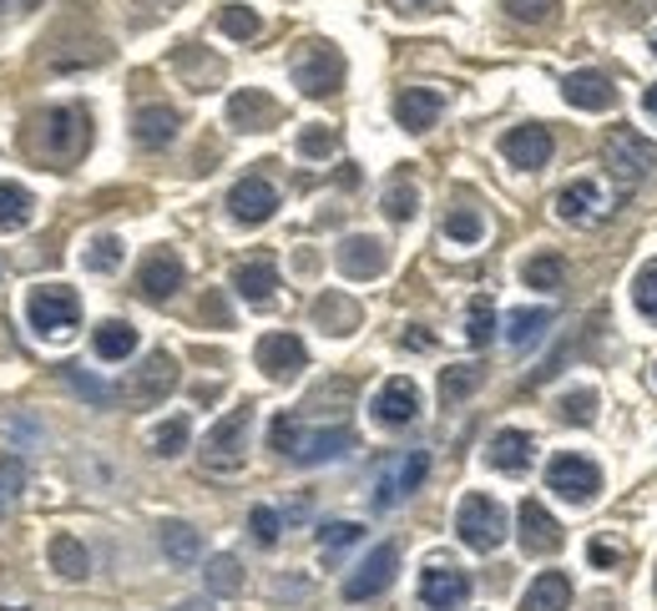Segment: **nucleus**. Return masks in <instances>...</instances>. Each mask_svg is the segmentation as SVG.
Instances as JSON below:
<instances>
[{"instance_id":"2f4dec72","label":"nucleus","mask_w":657,"mask_h":611,"mask_svg":"<svg viewBox=\"0 0 657 611\" xmlns=\"http://www.w3.org/2000/svg\"><path fill=\"white\" fill-rule=\"evenodd\" d=\"M547 329H551V309H511L506 313V344L511 349H531Z\"/></svg>"},{"instance_id":"473e14b6","label":"nucleus","mask_w":657,"mask_h":611,"mask_svg":"<svg viewBox=\"0 0 657 611\" xmlns=\"http://www.w3.org/2000/svg\"><path fill=\"white\" fill-rule=\"evenodd\" d=\"M521 278H526V288H537V293H557V288L566 283V264L557 253H537V258H526Z\"/></svg>"},{"instance_id":"c9c22d12","label":"nucleus","mask_w":657,"mask_h":611,"mask_svg":"<svg viewBox=\"0 0 657 611\" xmlns=\"http://www.w3.org/2000/svg\"><path fill=\"white\" fill-rule=\"evenodd\" d=\"M31 207H36V197H31L21 182H0V228H25V223H31Z\"/></svg>"},{"instance_id":"f8f14e48","label":"nucleus","mask_w":657,"mask_h":611,"mask_svg":"<svg viewBox=\"0 0 657 611\" xmlns=\"http://www.w3.org/2000/svg\"><path fill=\"white\" fill-rule=\"evenodd\" d=\"M253 360H258V369L268 374V379H294V374L309 364V349H304L299 334H284V329H274V334H263L258 349H253Z\"/></svg>"},{"instance_id":"052dcab7","label":"nucleus","mask_w":657,"mask_h":611,"mask_svg":"<svg viewBox=\"0 0 657 611\" xmlns=\"http://www.w3.org/2000/svg\"><path fill=\"white\" fill-rule=\"evenodd\" d=\"M6 611H21V607H6Z\"/></svg>"},{"instance_id":"412c9836","label":"nucleus","mask_w":657,"mask_h":611,"mask_svg":"<svg viewBox=\"0 0 657 611\" xmlns=\"http://www.w3.org/2000/svg\"><path fill=\"white\" fill-rule=\"evenodd\" d=\"M445 111V96L435 86H405V92L394 96V121L405 127V132H431L435 121Z\"/></svg>"},{"instance_id":"6ab92c4d","label":"nucleus","mask_w":657,"mask_h":611,"mask_svg":"<svg viewBox=\"0 0 657 611\" xmlns=\"http://www.w3.org/2000/svg\"><path fill=\"white\" fill-rule=\"evenodd\" d=\"M501 157L511 162V168H521V172L547 168L551 132H547V127H537V121H526V127H511V132L501 137Z\"/></svg>"},{"instance_id":"7ed1b4c3","label":"nucleus","mask_w":657,"mask_h":611,"mask_svg":"<svg viewBox=\"0 0 657 611\" xmlns=\"http://www.w3.org/2000/svg\"><path fill=\"white\" fill-rule=\"evenodd\" d=\"M248 430H253V415L248 405L227 409L223 420L208 430L203 450H198V460H203V470H213V475H227V470H239L243 455H248Z\"/></svg>"},{"instance_id":"37998d69","label":"nucleus","mask_w":657,"mask_h":611,"mask_svg":"<svg viewBox=\"0 0 657 611\" xmlns=\"http://www.w3.org/2000/svg\"><path fill=\"white\" fill-rule=\"evenodd\" d=\"M633 303H637V313H643V319H653V324H657V258L637 268V278H633Z\"/></svg>"},{"instance_id":"680f3d73","label":"nucleus","mask_w":657,"mask_h":611,"mask_svg":"<svg viewBox=\"0 0 657 611\" xmlns=\"http://www.w3.org/2000/svg\"><path fill=\"white\" fill-rule=\"evenodd\" d=\"M425 6H435V0H425Z\"/></svg>"},{"instance_id":"c03bdc74","label":"nucleus","mask_w":657,"mask_h":611,"mask_svg":"<svg viewBox=\"0 0 657 611\" xmlns=\"http://www.w3.org/2000/svg\"><path fill=\"white\" fill-rule=\"evenodd\" d=\"M218 31L233 41H253L258 36V11H248V6H227L223 15H218Z\"/></svg>"},{"instance_id":"c85d7f7f","label":"nucleus","mask_w":657,"mask_h":611,"mask_svg":"<svg viewBox=\"0 0 657 611\" xmlns=\"http://www.w3.org/2000/svg\"><path fill=\"white\" fill-rule=\"evenodd\" d=\"M131 137L142 147H168L172 137H178V111L172 107H137V117H131Z\"/></svg>"},{"instance_id":"603ef678","label":"nucleus","mask_w":657,"mask_h":611,"mask_svg":"<svg viewBox=\"0 0 657 611\" xmlns=\"http://www.w3.org/2000/svg\"><path fill=\"white\" fill-rule=\"evenodd\" d=\"M0 485H6V495H21V485H25V470H21V460L0 455Z\"/></svg>"},{"instance_id":"2eb2a0df","label":"nucleus","mask_w":657,"mask_h":611,"mask_svg":"<svg viewBox=\"0 0 657 611\" xmlns=\"http://www.w3.org/2000/svg\"><path fill=\"white\" fill-rule=\"evenodd\" d=\"M354 450V430L345 425H324V430H299V444H294V465H335Z\"/></svg>"},{"instance_id":"3c124183","label":"nucleus","mask_w":657,"mask_h":611,"mask_svg":"<svg viewBox=\"0 0 657 611\" xmlns=\"http://www.w3.org/2000/svg\"><path fill=\"white\" fill-rule=\"evenodd\" d=\"M339 147V137L329 127H304L299 132V157H329Z\"/></svg>"},{"instance_id":"5fc2aeb1","label":"nucleus","mask_w":657,"mask_h":611,"mask_svg":"<svg viewBox=\"0 0 657 611\" xmlns=\"http://www.w3.org/2000/svg\"><path fill=\"white\" fill-rule=\"evenodd\" d=\"M178 611H213V607H208V601H182Z\"/></svg>"},{"instance_id":"39448f33","label":"nucleus","mask_w":657,"mask_h":611,"mask_svg":"<svg viewBox=\"0 0 657 611\" xmlns=\"http://www.w3.org/2000/svg\"><path fill=\"white\" fill-rule=\"evenodd\" d=\"M425 475H431V455H425V450L394 455L390 465H384V475L374 480V511H394L400 501H410V495L425 485Z\"/></svg>"},{"instance_id":"72a5a7b5","label":"nucleus","mask_w":657,"mask_h":611,"mask_svg":"<svg viewBox=\"0 0 657 611\" xmlns=\"http://www.w3.org/2000/svg\"><path fill=\"white\" fill-rule=\"evenodd\" d=\"M61 379H66V389H76V395H82L86 405H96V409H107L112 399H117V389H112L107 379H92L82 364H61Z\"/></svg>"},{"instance_id":"bf43d9fd","label":"nucleus","mask_w":657,"mask_h":611,"mask_svg":"<svg viewBox=\"0 0 657 611\" xmlns=\"http://www.w3.org/2000/svg\"><path fill=\"white\" fill-rule=\"evenodd\" d=\"M6 6H11V0H0V11H6Z\"/></svg>"},{"instance_id":"4be33fe9","label":"nucleus","mask_w":657,"mask_h":611,"mask_svg":"<svg viewBox=\"0 0 657 611\" xmlns=\"http://www.w3.org/2000/svg\"><path fill=\"white\" fill-rule=\"evenodd\" d=\"M562 96H566V107H576V111H612L617 107V92H612V82L602 72H572L562 82Z\"/></svg>"},{"instance_id":"e433bc0d","label":"nucleus","mask_w":657,"mask_h":611,"mask_svg":"<svg viewBox=\"0 0 657 611\" xmlns=\"http://www.w3.org/2000/svg\"><path fill=\"white\" fill-rule=\"evenodd\" d=\"M445 238L460 243V248H476L486 238V217L476 207H455V213H445Z\"/></svg>"},{"instance_id":"cd10ccee","label":"nucleus","mask_w":657,"mask_h":611,"mask_svg":"<svg viewBox=\"0 0 657 611\" xmlns=\"http://www.w3.org/2000/svg\"><path fill=\"white\" fill-rule=\"evenodd\" d=\"M92 354H96V360H107V364L131 360V354H137V329H131L127 319H107V324H96Z\"/></svg>"},{"instance_id":"0eeeda50","label":"nucleus","mask_w":657,"mask_h":611,"mask_svg":"<svg viewBox=\"0 0 657 611\" xmlns=\"http://www.w3.org/2000/svg\"><path fill=\"white\" fill-rule=\"evenodd\" d=\"M339 82H345V56H339L335 46L314 41V46L299 51V61H294V86H299L304 96H335Z\"/></svg>"},{"instance_id":"4c0bfd02","label":"nucleus","mask_w":657,"mask_h":611,"mask_svg":"<svg viewBox=\"0 0 657 611\" xmlns=\"http://www.w3.org/2000/svg\"><path fill=\"white\" fill-rule=\"evenodd\" d=\"M188 440H192V420L188 415H172V420H162L152 430V450L162 460H172V455H182V450H188Z\"/></svg>"},{"instance_id":"9d476101","label":"nucleus","mask_w":657,"mask_h":611,"mask_svg":"<svg viewBox=\"0 0 657 611\" xmlns=\"http://www.w3.org/2000/svg\"><path fill=\"white\" fill-rule=\"evenodd\" d=\"M607 213H612V192L602 187L597 178H576L557 192V217H562V223L586 228V223H597V217H607Z\"/></svg>"},{"instance_id":"ddd939ff","label":"nucleus","mask_w":657,"mask_h":611,"mask_svg":"<svg viewBox=\"0 0 657 611\" xmlns=\"http://www.w3.org/2000/svg\"><path fill=\"white\" fill-rule=\"evenodd\" d=\"M182 278H188V268H182L178 253L152 248L142 258V268H137V293H142L147 303H168L172 293L182 288Z\"/></svg>"},{"instance_id":"dca6fc26","label":"nucleus","mask_w":657,"mask_h":611,"mask_svg":"<svg viewBox=\"0 0 657 611\" xmlns=\"http://www.w3.org/2000/svg\"><path fill=\"white\" fill-rule=\"evenodd\" d=\"M335 264L345 278H354V283H364V278H380L384 264H390V253H384L380 238H370V233H354V238L339 243Z\"/></svg>"},{"instance_id":"f03ea898","label":"nucleus","mask_w":657,"mask_h":611,"mask_svg":"<svg viewBox=\"0 0 657 611\" xmlns=\"http://www.w3.org/2000/svg\"><path fill=\"white\" fill-rule=\"evenodd\" d=\"M506 530H511V521H506V511L486 491H470L466 501L455 505V536L466 540L470 551H480V556L496 551L506 540Z\"/></svg>"},{"instance_id":"423d86ee","label":"nucleus","mask_w":657,"mask_h":611,"mask_svg":"<svg viewBox=\"0 0 657 611\" xmlns=\"http://www.w3.org/2000/svg\"><path fill=\"white\" fill-rule=\"evenodd\" d=\"M36 142H41V152H46L51 162H72V157H82V147H86V111L82 107L46 111L41 127H36Z\"/></svg>"},{"instance_id":"6e6552de","label":"nucleus","mask_w":657,"mask_h":611,"mask_svg":"<svg viewBox=\"0 0 657 611\" xmlns=\"http://www.w3.org/2000/svg\"><path fill=\"white\" fill-rule=\"evenodd\" d=\"M547 485H551L557 495H562V501L586 505L592 495L602 491V470L592 465L586 455H572V450H566V455H557V460L547 465Z\"/></svg>"},{"instance_id":"20e7f679","label":"nucleus","mask_w":657,"mask_h":611,"mask_svg":"<svg viewBox=\"0 0 657 611\" xmlns=\"http://www.w3.org/2000/svg\"><path fill=\"white\" fill-rule=\"evenodd\" d=\"M602 162H607V172L622 182V187H637V182L653 178L657 147L647 142V137H637L633 127H617V132L602 137Z\"/></svg>"},{"instance_id":"a19ab883","label":"nucleus","mask_w":657,"mask_h":611,"mask_svg":"<svg viewBox=\"0 0 657 611\" xmlns=\"http://www.w3.org/2000/svg\"><path fill=\"white\" fill-rule=\"evenodd\" d=\"M359 540H364V526H359V521H329V526L319 530V551L335 561L339 551H349V546H359Z\"/></svg>"},{"instance_id":"aec40b11","label":"nucleus","mask_w":657,"mask_h":611,"mask_svg":"<svg viewBox=\"0 0 657 611\" xmlns=\"http://www.w3.org/2000/svg\"><path fill=\"white\" fill-rule=\"evenodd\" d=\"M278 121V101L258 86H243V92L227 96V127L233 132H263V127H274Z\"/></svg>"},{"instance_id":"09e8293b","label":"nucleus","mask_w":657,"mask_h":611,"mask_svg":"<svg viewBox=\"0 0 657 611\" xmlns=\"http://www.w3.org/2000/svg\"><path fill=\"white\" fill-rule=\"evenodd\" d=\"M592 409H597V389H572L562 399V420L566 425H592Z\"/></svg>"},{"instance_id":"bb28decb","label":"nucleus","mask_w":657,"mask_h":611,"mask_svg":"<svg viewBox=\"0 0 657 611\" xmlns=\"http://www.w3.org/2000/svg\"><path fill=\"white\" fill-rule=\"evenodd\" d=\"M572 607V581L566 571H541L521 597V611H566Z\"/></svg>"},{"instance_id":"1a4fd4ad","label":"nucleus","mask_w":657,"mask_h":611,"mask_svg":"<svg viewBox=\"0 0 657 611\" xmlns=\"http://www.w3.org/2000/svg\"><path fill=\"white\" fill-rule=\"evenodd\" d=\"M370 415H374V425H384V430H405V425H415L420 420V389H415V379H384L380 389H374V399H370Z\"/></svg>"},{"instance_id":"393cba45","label":"nucleus","mask_w":657,"mask_h":611,"mask_svg":"<svg viewBox=\"0 0 657 611\" xmlns=\"http://www.w3.org/2000/svg\"><path fill=\"white\" fill-rule=\"evenodd\" d=\"M314 329H324V334H354L359 329V303L349 299V293H319L314 299Z\"/></svg>"},{"instance_id":"4d7b16f0","label":"nucleus","mask_w":657,"mask_h":611,"mask_svg":"<svg viewBox=\"0 0 657 611\" xmlns=\"http://www.w3.org/2000/svg\"><path fill=\"white\" fill-rule=\"evenodd\" d=\"M6 501H11V495H6V485H0V516H6Z\"/></svg>"},{"instance_id":"c756f323","label":"nucleus","mask_w":657,"mask_h":611,"mask_svg":"<svg viewBox=\"0 0 657 611\" xmlns=\"http://www.w3.org/2000/svg\"><path fill=\"white\" fill-rule=\"evenodd\" d=\"M46 561L61 581H86V571H92V556H86V546L76 536H51Z\"/></svg>"},{"instance_id":"864d4df0","label":"nucleus","mask_w":657,"mask_h":611,"mask_svg":"<svg viewBox=\"0 0 657 611\" xmlns=\"http://www.w3.org/2000/svg\"><path fill=\"white\" fill-rule=\"evenodd\" d=\"M586 556H592V566H612V561H617V551H612L607 540H592V546H586Z\"/></svg>"},{"instance_id":"de8ad7c7","label":"nucleus","mask_w":657,"mask_h":611,"mask_svg":"<svg viewBox=\"0 0 657 611\" xmlns=\"http://www.w3.org/2000/svg\"><path fill=\"white\" fill-rule=\"evenodd\" d=\"M92 274H117L121 264V238H92V248L82 253Z\"/></svg>"},{"instance_id":"f257e3e1","label":"nucleus","mask_w":657,"mask_h":611,"mask_svg":"<svg viewBox=\"0 0 657 611\" xmlns=\"http://www.w3.org/2000/svg\"><path fill=\"white\" fill-rule=\"evenodd\" d=\"M25 324L36 339H66L72 329H82V299L66 283H36L25 293Z\"/></svg>"},{"instance_id":"58836bf2","label":"nucleus","mask_w":657,"mask_h":611,"mask_svg":"<svg viewBox=\"0 0 657 611\" xmlns=\"http://www.w3.org/2000/svg\"><path fill=\"white\" fill-rule=\"evenodd\" d=\"M380 207H384V217H390V223H410V217H415V207H420V192H415V182H390V187H384V197H380Z\"/></svg>"},{"instance_id":"4468645a","label":"nucleus","mask_w":657,"mask_h":611,"mask_svg":"<svg viewBox=\"0 0 657 611\" xmlns=\"http://www.w3.org/2000/svg\"><path fill=\"white\" fill-rule=\"evenodd\" d=\"M227 213L239 217V223H248V228H258V223H268V217L278 213V187L253 172V178L233 182V192H227Z\"/></svg>"},{"instance_id":"a211bd4d","label":"nucleus","mask_w":657,"mask_h":611,"mask_svg":"<svg viewBox=\"0 0 657 611\" xmlns=\"http://www.w3.org/2000/svg\"><path fill=\"white\" fill-rule=\"evenodd\" d=\"M516 536H521V546L531 556H547L562 546V526H557V516H551L541 501H521V511H516Z\"/></svg>"},{"instance_id":"a18cd8bd","label":"nucleus","mask_w":657,"mask_h":611,"mask_svg":"<svg viewBox=\"0 0 657 611\" xmlns=\"http://www.w3.org/2000/svg\"><path fill=\"white\" fill-rule=\"evenodd\" d=\"M299 415H274V420H268V450H278V455H294V444H299Z\"/></svg>"},{"instance_id":"7c9ffc66","label":"nucleus","mask_w":657,"mask_h":611,"mask_svg":"<svg viewBox=\"0 0 657 611\" xmlns=\"http://www.w3.org/2000/svg\"><path fill=\"white\" fill-rule=\"evenodd\" d=\"M162 556L172 566H198L203 561V536L188 526V521H168L162 526Z\"/></svg>"},{"instance_id":"f704fd0d","label":"nucleus","mask_w":657,"mask_h":611,"mask_svg":"<svg viewBox=\"0 0 657 611\" xmlns=\"http://www.w3.org/2000/svg\"><path fill=\"white\" fill-rule=\"evenodd\" d=\"M203 581H208V591H213V597H239L243 591V561L239 556H213V561H208V571H203Z\"/></svg>"},{"instance_id":"ea45409f","label":"nucleus","mask_w":657,"mask_h":611,"mask_svg":"<svg viewBox=\"0 0 657 611\" xmlns=\"http://www.w3.org/2000/svg\"><path fill=\"white\" fill-rule=\"evenodd\" d=\"M466 339L476 349H486L490 339H496V303L480 293V299H470V309H466Z\"/></svg>"},{"instance_id":"79ce46f5","label":"nucleus","mask_w":657,"mask_h":611,"mask_svg":"<svg viewBox=\"0 0 657 611\" xmlns=\"http://www.w3.org/2000/svg\"><path fill=\"white\" fill-rule=\"evenodd\" d=\"M476 384H480L476 364H451V369L441 374V399H445V405H460V399H466Z\"/></svg>"},{"instance_id":"a878e982","label":"nucleus","mask_w":657,"mask_h":611,"mask_svg":"<svg viewBox=\"0 0 657 611\" xmlns=\"http://www.w3.org/2000/svg\"><path fill=\"white\" fill-rule=\"evenodd\" d=\"M233 288H239V299H248V303H268L278 288L274 258H248V264H239L233 268Z\"/></svg>"},{"instance_id":"9b49d317","label":"nucleus","mask_w":657,"mask_h":611,"mask_svg":"<svg viewBox=\"0 0 657 611\" xmlns=\"http://www.w3.org/2000/svg\"><path fill=\"white\" fill-rule=\"evenodd\" d=\"M394 566H400V551H394L390 540H384V546H374V551L345 576V601H374L380 591H390Z\"/></svg>"},{"instance_id":"49530a36","label":"nucleus","mask_w":657,"mask_h":611,"mask_svg":"<svg viewBox=\"0 0 657 611\" xmlns=\"http://www.w3.org/2000/svg\"><path fill=\"white\" fill-rule=\"evenodd\" d=\"M248 530H253L258 546H274V540L284 536V516H278L274 505H253V511H248Z\"/></svg>"},{"instance_id":"b1692460","label":"nucleus","mask_w":657,"mask_h":611,"mask_svg":"<svg viewBox=\"0 0 657 611\" xmlns=\"http://www.w3.org/2000/svg\"><path fill=\"white\" fill-rule=\"evenodd\" d=\"M531 450H537V440L526 430H496L486 444V460L496 470H506V475H521V470L531 465Z\"/></svg>"},{"instance_id":"f3484780","label":"nucleus","mask_w":657,"mask_h":611,"mask_svg":"<svg viewBox=\"0 0 657 611\" xmlns=\"http://www.w3.org/2000/svg\"><path fill=\"white\" fill-rule=\"evenodd\" d=\"M470 597V581L466 571H455V566H431V571H420V601L431 611H460Z\"/></svg>"},{"instance_id":"5701e85b","label":"nucleus","mask_w":657,"mask_h":611,"mask_svg":"<svg viewBox=\"0 0 657 611\" xmlns=\"http://www.w3.org/2000/svg\"><path fill=\"white\" fill-rule=\"evenodd\" d=\"M172 384H178L172 354H152V360L137 369V379H131V405H157V399H168Z\"/></svg>"},{"instance_id":"13d9d810","label":"nucleus","mask_w":657,"mask_h":611,"mask_svg":"<svg viewBox=\"0 0 657 611\" xmlns=\"http://www.w3.org/2000/svg\"><path fill=\"white\" fill-rule=\"evenodd\" d=\"M653 56H657V31H653Z\"/></svg>"},{"instance_id":"8fccbe9b","label":"nucleus","mask_w":657,"mask_h":611,"mask_svg":"<svg viewBox=\"0 0 657 611\" xmlns=\"http://www.w3.org/2000/svg\"><path fill=\"white\" fill-rule=\"evenodd\" d=\"M557 6H562V0H506V11H511L516 21H526V25L551 21V15H557Z\"/></svg>"},{"instance_id":"6e6d98bb","label":"nucleus","mask_w":657,"mask_h":611,"mask_svg":"<svg viewBox=\"0 0 657 611\" xmlns=\"http://www.w3.org/2000/svg\"><path fill=\"white\" fill-rule=\"evenodd\" d=\"M647 111H653V121H657V86H647Z\"/></svg>"}]
</instances>
